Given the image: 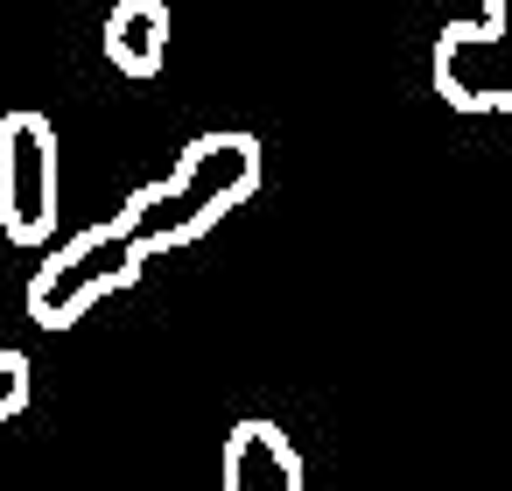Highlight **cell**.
I'll return each mask as SVG.
<instances>
[{
    "label": "cell",
    "instance_id": "obj_5",
    "mask_svg": "<svg viewBox=\"0 0 512 491\" xmlns=\"http://www.w3.org/2000/svg\"><path fill=\"white\" fill-rule=\"evenodd\" d=\"M225 491H302V449L281 421H239L225 435Z\"/></svg>",
    "mask_w": 512,
    "mask_h": 491
},
{
    "label": "cell",
    "instance_id": "obj_1",
    "mask_svg": "<svg viewBox=\"0 0 512 491\" xmlns=\"http://www.w3.org/2000/svg\"><path fill=\"white\" fill-rule=\"evenodd\" d=\"M260 197V141L239 134V127H218V134H197L176 169L162 183H141L120 211V225L134 232V246L155 260V253H176V246H197L204 232H218L239 204Z\"/></svg>",
    "mask_w": 512,
    "mask_h": 491
},
{
    "label": "cell",
    "instance_id": "obj_3",
    "mask_svg": "<svg viewBox=\"0 0 512 491\" xmlns=\"http://www.w3.org/2000/svg\"><path fill=\"white\" fill-rule=\"evenodd\" d=\"M428 78L449 113H512V0H484L477 22H449Z\"/></svg>",
    "mask_w": 512,
    "mask_h": 491
},
{
    "label": "cell",
    "instance_id": "obj_2",
    "mask_svg": "<svg viewBox=\"0 0 512 491\" xmlns=\"http://www.w3.org/2000/svg\"><path fill=\"white\" fill-rule=\"evenodd\" d=\"M141 267H148V253L134 246V232L113 218V225H92V232H71L64 246H50L43 253V267L29 274V323L36 330H71V323H85L106 295H120V288H134L141 281Z\"/></svg>",
    "mask_w": 512,
    "mask_h": 491
},
{
    "label": "cell",
    "instance_id": "obj_6",
    "mask_svg": "<svg viewBox=\"0 0 512 491\" xmlns=\"http://www.w3.org/2000/svg\"><path fill=\"white\" fill-rule=\"evenodd\" d=\"M99 43L120 78H155L169 64V0H113Z\"/></svg>",
    "mask_w": 512,
    "mask_h": 491
},
{
    "label": "cell",
    "instance_id": "obj_7",
    "mask_svg": "<svg viewBox=\"0 0 512 491\" xmlns=\"http://www.w3.org/2000/svg\"><path fill=\"white\" fill-rule=\"evenodd\" d=\"M29 393H36V365H29V351L0 344V421H15V414L29 407Z\"/></svg>",
    "mask_w": 512,
    "mask_h": 491
},
{
    "label": "cell",
    "instance_id": "obj_4",
    "mask_svg": "<svg viewBox=\"0 0 512 491\" xmlns=\"http://www.w3.org/2000/svg\"><path fill=\"white\" fill-rule=\"evenodd\" d=\"M0 232L15 246L57 239V127L36 106L0 113Z\"/></svg>",
    "mask_w": 512,
    "mask_h": 491
}]
</instances>
